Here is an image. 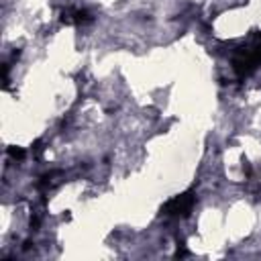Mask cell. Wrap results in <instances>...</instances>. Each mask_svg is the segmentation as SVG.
<instances>
[{
  "mask_svg": "<svg viewBox=\"0 0 261 261\" xmlns=\"http://www.w3.org/2000/svg\"><path fill=\"white\" fill-rule=\"evenodd\" d=\"M237 73L241 75H249L253 69H257L261 65V43H255L251 47H243L237 51V57L232 61Z\"/></svg>",
  "mask_w": 261,
  "mask_h": 261,
  "instance_id": "cell-1",
  "label": "cell"
},
{
  "mask_svg": "<svg viewBox=\"0 0 261 261\" xmlns=\"http://www.w3.org/2000/svg\"><path fill=\"white\" fill-rule=\"evenodd\" d=\"M194 204H196V194L192 190H188V192L171 198L163 206V214H167V216H188L192 212Z\"/></svg>",
  "mask_w": 261,
  "mask_h": 261,
  "instance_id": "cell-2",
  "label": "cell"
},
{
  "mask_svg": "<svg viewBox=\"0 0 261 261\" xmlns=\"http://www.w3.org/2000/svg\"><path fill=\"white\" fill-rule=\"evenodd\" d=\"M8 155H10L12 159H24V151L18 149V147H10V149H8Z\"/></svg>",
  "mask_w": 261,
  "mask_h": 261,
  "instance_id": "cell-3",
  "label": "cell"
}]
</instances>
